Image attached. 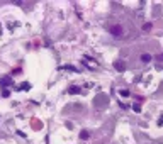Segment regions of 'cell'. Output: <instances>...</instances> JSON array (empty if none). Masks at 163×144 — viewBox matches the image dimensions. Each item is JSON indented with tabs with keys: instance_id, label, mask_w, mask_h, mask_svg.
I'll list each match as a JSON object with an SVG mask.
<instances>
[{
	"instance_id": "cell-1",
	"label": "cell",
	"mask_w": 163,
	"mask_h": 144,
	"mask_svg": "<svg viewBox=\"0 0 163 144\" xmlns=\"http://www.w3.org/2000/svg\"><path fill=\"white\" fill-rule=\"evenodd\" d=\"M109 32H110L114 37H122L124 36V27L119 26V24H114V26L109 27Z\"/></svg>"
},
{
	"instance_id": "cell-2",
	"label": "cell",
	"mask_w": 163,
	"mask_h": 144,
	"mask_svg": "<svg viewBox=\"0 0 163 144\" xmlns=\"http://www.w3.org/2000/svg\"><path fill=\"white\" fill-rule=\"evenodd\" d=\"M153 58H151V54H141V61L143 63H149Z\"/></svg>"
},
{
	"instance_id": "cell-3",
	"label": "cell",
	"mask_w": 163,
	"mask_h": 144,
	"mask_svg": "<svg viewBox=\"0 0 163 144\" xmlns=\"http://www.w3.org/2000/svg\"><path fill=\"white\" fill-rule=\"evenodd\" d=\"M80 137H82V139H87V137H89V132H87V131H83V132L80 134Z\"/></svg>"
},
{
	"instance_id": "cell-4",
	"label": "cell",
	"mask_w": 163,
	"mask_h": 144,
	"mask_svg": "<svg viewBox=\"0 0 163 144\" xmlns=\"http://www.w3.org/2000/svg\"><path fill=\"white\" fill-rule=\"evenodd\" d=\"M70 93H80V88H75V87H73V88H70Z\"/></svg>"
},
{
	"instance_id": "cell-5",
	"label": "cell",
	"mask_w": 163,
	"mask_h": 144,
	"mask_svg": "<svg viewBox=\"0 0 163 144\" xmlns=\"http://www.w3.org/2000/svg\"><path fill=\"white\" fill-rule=\"evenodd\" d=\"M149 29H151V24H149V22H148V24H145V26H143V31H149Z\"/></svg>"
},
{
	"instance_id": "cell-6",
	"label": "cell",
	"mask_w": 163,
	"mask_h": 144,
	"mask_svg": "<svg viewBox=\"0 0 163 144\" xmlns=\"http://www.w3.org/2000/svg\"><path fill=\"white\" fill-rule=\"evenodd\" d=\"M116 68H117V70H124V65H121V63H116Z\"/></svg>"
}]
</instances>
